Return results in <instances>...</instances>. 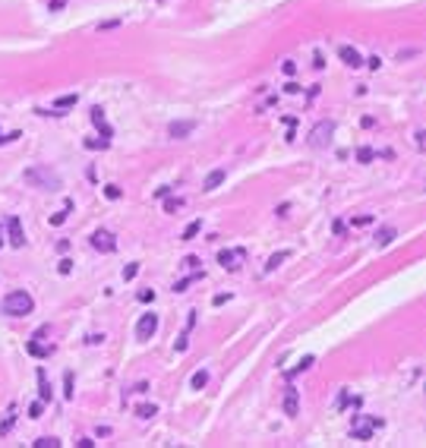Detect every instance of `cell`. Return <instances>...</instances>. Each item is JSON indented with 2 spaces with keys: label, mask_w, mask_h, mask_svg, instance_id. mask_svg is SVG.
<instances>
[{
  "label": "cell",
  "mask_w": 426,
  "mask_h": 448,
  "mask_svg": "<svg viewBox=\"0 0 426 448\" xmlns=\"http://www.w3.org/2000/svg\"><path fill=\"white\" fill-rule=\"evenodd\" d=\"M6 243L10 246H16V249H22L25 246V230H22V221L16 218H6Z\"/></svg>",
  "instance_id": "8992f818"
},
{
  "label": "cell",
  "mask_w": 426,
  "mask_h": 448,
  "mask_svg": "<svg viewBox=\"0 0 426 448\" xmlns=\"http://www.w3.org/2000/svg\"><path fill=\"white\" fill-rule=\"evenodd\" d=\"M92 246H95L98 253H114V249H117V240H114L110 230H95V234H92Z\"/></svg>",
  "instance_id": "52a82bcc"
},
{
  "label": "cell",
  "mask_w": 426,
  "mask_h": 448,
  "mask_svg": "<svg viewBox=\"0 0 426 448\" xmlns=\"http://www.w3.org/2000/svg\"><path fill=\"white\" fill-rule=\"evenodd\" d=\"M0 246H3V230H0Z\"/></svg>",
  "instance_id": "b9f144b4"
},
{
  "label": "cell",
  "mask_w": 426,
  "mask_h": 448,
  "mask_svg": "<svg viewBox=\"0 0 426 448\" xmlns=\"http://www.w3.org/2000/svg\"><path fill=\"white\" fill-rule=\"evenodd\" d=\"M139 300H142V303H152V300H155V290H142Z\"/></svg>",
  "instance_id": "d590c367"
},
{
  "label": "cell",
  "mask_w": 426,
  "mask_h": 448,
  "mask_svg": "<svg viewBox=\"0 0 426 448\" xmlns=\"http://www.w3.org/2000/svg\"><path fill=\"white\" fill-rule=\"evenodd\" d=\"M331 133H335V123H331V120H319V123L313 126V133H310V145H313V149H322V145H328Z\"/></svg>",
  "instance_id": "277c9868"
},
{
  "label": "cell",
  "mask_w": 426,
  "mask_h": 448,
  "mask_svg": "<svg viewBox=\"0 0 426 448\" xmlns=\"http://www.w3.org/2000/svg\"><path fill=\"white\" fill-rule=\"evenodd\" d=\"M41 410H45V401H35V404L29 407V417H32V420H38V417H41Z\"/></svg>",
  "instance_id": "f1b7e54d"
},
{
  "label": "cell",
  "mask_w": 426,
  "mask_h": 448,
  "mask_svg": "<svg viewBox=\"0 0 426 448\" xmlns=\"http://www.w3.org/2000/svg\"><path fill=\"white\" fill-rule=\"evenodd\" d=\"M234 256H237V253H231V249H221V253H218V262L224 265V269L237 272V265H234Z\"/></svg>",
  "instance_id": "e0dca14e"
},
{
  "label": "cell",
  "mask_w": 426,
  "mask_h": 448,
  "mask_svg": "<svg viewBox=\"0 0 426 448\" xmlns=\"http://www.w3.org/2000/svg\"><path fill=\"white\" fill-rule=\"evenodd\" d=\"M136 413H139L142 420H149V417H155V413H158V407H155V404H142V407H136Z\"/></svg>",
  "instance_id": "d4e9b609"
},
{
  "label": "cell",
  "mask_w": 426,
  "mask_h": 448,
  "mask_svg": "<svg viewBox=\"0 0 426 448\" xmlns=\"http://www.w3.org/2000/svg\"><path fill=\"white\" fill-rule=\"evenodd\" d=\"M158 332V316L155 313H146L139 319V325H136V341H152Z\"/></svg>",
  "instance_id": "5b68a950"
},
{
  "label": "cell",
  "mask_w": 426,
  "mask_h": 448,
  "mask_svg": "<svg viewBox=\"0 0 426 448\" xmlns=\"http://www.w3.org/2000/svg\"><path fill=\"white\" fill-rule=\"evenodd\" d=\"M38 394H41V401H51V385H48L45 369H38Z\"/></svg>",
  "instance_id": "5bb4252c"
},
{
  "label": "cell",
  "mask_w": 426,
  "mask_h": 448,
  "mask_svg": "<svg viewBox=\"0 0 426 448\" xmlns=\"http://www.w3.org/2000/svg\"><path fill=\"white\" fill-rule=\"evenodd\" d=\"M227 300H231V294H218L215 300H212V303H215V306H221V303H227Z\"/></svg>",
  "instance_id": "ab89813d"
},
{
  "label": "cell",
  "mask_w": 426,
  "mask_h": 448,
  "mask_svg": "<svg viewBox=\"0 0 426 448\" xmlns=\"http://www.w3.org/2000/svg\"><path fill=\"white\" fill-rule=\"evenodd\" d=\"M105 196H107L110 202H117V199H120V196H123V189L117 186V183H107V186H105Z\"/></svg>",
  "instance_id": "cb8c5ba5"
},
{
  "label": "cell",
  "mask_w": 426,
  "mask_h": 448,
  "mask_svg": "<svg viewBox=\"0 0 426 448\" xmlns=\"http://www.w3.org/2000/svg\"><path fill=\"white\" fill-rule=\"evenodd\" d=\"M63 3H66V0H51L48 6H51V10H63Z\"/></svg>",
  "instance_id": "60d3db41"
},
{
  "label": "cell",
  "mask_w": 426,
  "mask_h": 448,
  "mask_svg": "<svg viewBox=\"0 0 426 448\" xmlns=\"http://www.w3.org/2000/svg\"><path fill=\"white\" fill-rule=\"evenodd\" d=\"M57 269H60V275H70V269H73V262H70V259H63L60 265H57Z\"/></svg>",
  "instance_id": "74e56055"
},
{
  "label": "cell",
  "mask_w": 426,
  "mask_h": 448,
  "mask_svg": "<svg viewBox=\"0 0 426 448\" xmlns=\"http://www.w3.org/2000/svg\"><path fill=\"white\" fill-rule=\"evenodd\" d=\"M199 265H202V262L196 259V256H186V259H183V269H193V272H196V269H199Z\"/></svg>",
  "instance_id": "d6a6232c"
},
{
  "label": "cell",
  "mask_w": 426,
  "mask_h": 448,
  "mask_svg": "<svg viewBox=\"0 0 426 448\" xmlns=\"http://www.w3.org/2000/svg\"><path fill=\"white\" fill-rule=\"evenodd\" d=\"M63 385H66V401H73V389H76V379H73V373H70V369H66V373H63Z\"/></svg>",
  "instance_id": "603a6c76"
},
{
  "label": "cell",
  "mask_w": 426,
  "mask_h": 448,
  "mask_svg": "<svg viewBox=\"0 0 426 448\" xmlns=\"http://www.w3.org/2000/svg\"><path fill=\"white\" fill-rule=\"evenodd\" d=\"M136 275H139V262H130V265H126V272H123V281H133Z\"/></svg>",
  "instance_id": "484cf974"
},
{
  "label": "cell",
  "mask_w": 426,
  "mask_h": 448,
  "mask_svg": "<svg viewBox=\"0 0 426 448\" xmlns=\"http://www.w3.org/2000/svg\"><path fill=\"white\" fill-rule=\"evenodd\" d=\"M22 180L29 186H35V189H51V193H54V189H60V174H57V170H51L48 165H35V168H29L22 174Z\"/></svg>",
  "instance_id": "7a4b0ae2"
},
{
  "label": "cell",
  "mask_w": 426,
  "mask_h": 448,
  "mask_svg": "<svg viewBox=\"0 0 426 448\" xmlns=\"http://www.w3.org/2000/svg\"><path fill=\"white\" fill-rule=\"evenodd\" d=\"M395 234H398L395 227H379V230H376V243L385 246V243H391V240H395Z\"/></svg>",
  "instance_id": "9a60e30c"
},
{
  "label": "cell",
  "mask_w": 426,
  "mask_h": 448,
  "mask_svg": "<svg viewBox=\"0 0 426 448\" xmlns=\"http://www.w3.org/2000/svg\"><path fill=\"white\" fill-rule=\"evenodd\" d=\"M373 218H370V215H360V218H354V224H357V227H363V224H370Z\"/></svg>",
  "instance_id": "f35d334b"
},
{
  "label": "cell",
  "mask_w": 426,
  "mask_h": 448,
  "mask_svg": "<svg viewBox=\"0 0 426 448\" xmlns=\"http://www.w3.org/2000/svg\"><path fill=\"white\" fill-rule=\"evenodd\" d=\"M281 70H284V76H294V73H297V63H294V60H284V63H281Z\"/></svg>",
  "instance_id": "1f68e13d"
},
{
  "label": "cell",
  "mask_w": 426,
  "mask_h": 448,
  "mask_svg": "<svg viewBox=\"0 0 426 448\" xmlns=\"http://www.w3.org/2000/svg\"><path fill=\"white\" fill-rule=\"evenodd\" d=\"M66 212H70V209H66V205H63V212H57V215H51V224H54V227H60V224L66 221Z\"/></svg>",
  "instance_id": "83f0119b"
},
{
  "label": "cell",
  "mask_w": 426,
  "mask_h": 448,
  "mask_svg": "<svg viewBox=\"0 0 426 448\" xmlns=\"http://www.w3.org/2000/svg\"><path fill=\"white\" fill-rule=\"evenodd\" d=\"M164 199H167V196H164ZM177 209H183V199H167V202H164V212L174 215Z\"/></svg>",
  "instance_id": "4316f807"
},
{
  "label": "cell",
  "mask_w": 426,
  "mask_h": 448,
  "mask_svg": "<svg viewBox=\"0 0 426 448\" xmlns=\"http://www.w3.org/2000/svg\"><path fill=\"white\" fill-rule=\"evenodd\" d=\"M190 385H193L196 392H199V389H206V385H209V369H199V373H193Z\"/></svg>",
  "instance_id": "2e32d148"
},
{
  "label": "cell",
  "mask_w": 426,
  "mask_h": 448,
  "mask_svg": "<svg viewBox=\"0 0 426 448\" xmlns=\"http://www.w3.org/2000/svg\"><path fill=\"white\" fill-rule=\"evenodd\" d=\"M313 363H316V357H303L300 363H297V369H291V373H287V379H294L297 373H306V369H310Z\"/></svg>",
  "instance_id": "ffe728a7"
},
{
  "label": "cell",
  "mask_w": 426,
  "mask_h": 448,
  "mask_svg": "<svg viewBox=\"0 0 426 448\" xmlns=\"http://www.w3.org/2000/svg\"><path fill=\"white\" fill-rule=\"evenodd\" d=\"M287 259H291V249H281V253L268 256V262H266V275H268V272H275L278 265H281V262H287Z\"/></svg>",
  "instance_id": "7c38bea8"
},
{
  "label": "cell",
  "mask_w": 426,
  "mask_h": 448,
  "mask_svg": "<svg viewBox=\"0 0 426 448\" xmlns=\"http://www.w3.org/2000/svg\"><path fill=\"white\" fill-rule=\"evenodd\" d=\"M284 413L287 417H297V413H300V392H297L294 385H287V392H284Z\"/></svg>",
  "instance_id": "ba28073f"
},
{
  "label": "cell",
  "mask_w": 426,
  "mask_h": 448,
  "mask_svg": "<svg viewBox=\"0 0 426 448\" xmlns=\"http://www.w3.org/2000/svg\"><path fill=\"white\" fill-rule=\"evenodd\" d=\"M10 426H13V410H10V417H6V420H3V426H0V433H3V436H6V433H10Z\"/></svg>",
  "instance_id": "8d00e7d4"
},
{
  "label": "cell",
  "mask_w": 426,
  "mask_h": 448,
  "mask_svg": "<svg viewBox=\"0 0 426 448\" xmlns=\"http://www.w3.org/2000/svg\"><path fill=\"white\" fill-rule=\"evenodd\" d=\"M414 54H417V51H414V48H407V51H398V63H401V60H411Z\"/></svg>",
  "instance_id": "e575fe53"
},
{
  "label": "cell",
  "mask_w": 426,
  "mask_h": 448,
  "mask_svg": "<svg viewBox=\"0 0 426 448\" xmlns=\"http://www.w3.org/2000/svg\"><path fill=\"white\" fill-rule=\"evenodd\" d=\"M199 278H202V272H193V275H190V278H180V281H177V284H174V290H177V294H183V290H186V287H190V284H193V281H199Z\"/></svg>",
  "instance_id": "ac0fdd59"
},
{
  "label": "cell",
  "mask_w": 426,
  "mask_h": 448,
  "mask_svg": "<svg viewBox=\"0 0 426 448\" xmlns=\"http://www.w3.org/2000/svg\"><path fill=\"white\" fill-rule=\"evenodd\" d=\"M199 230H202V221H190V224H186V230L180 234V240H193Z\"/></svg>",
  "instance_id": "44dd1931"
},
{
  "label": "cell",
  "mask_w": 426,
  "mask_h": 448,
  "mask_svg": "<svg viewBox=\"0 0 426 448\" xmlns=\"http://www.w3.org/2000/svg\"><path fill=\"white\" fill-rule=\"evenodd\" d=\"M221 183H224V168H215V170L206 177V183H202V193H215Z\"/></svg>",
  "instance_id": "8fae6325"
},
{
  "label": "cell",
  "mask_w": 426,
  "mask_h": 448,
  "mask_svg": "<svg viewBox=\"0 0 426 448\" xmlns=\"http://www.w3.org/2000/svg\"><path fill=\"white\" fill-rule=\"evenodd\" d=\"M338 54H341V60H344V63L351 66V70H357V66H363V57H360V51H357V48H351V45H344V48L338 51Z\"/></svg>",
  "instance_id": "30bf717a"
},
{
  "label": "cell",
  "mask_w": 426,
  "mask_h": 448,
  "mask_svg": "<svg viewBox=\"0 0 426 448\" xmlns=\"http://www.w3.org/2000/svg\"><path fill=\"white\" fill-rule=\"evenodd\" d=\"M196 130V120H177V123H170V139H186Z\"/></svg>",
  "instance_id": "9c48e42d"
},
{
  "label": "cell",
  "mask_w": 426,
  "mask_h": 448,
  "mask_svg": "<svg viewBox=\"0 0 426 448\" xmlns=\"http://www.w3.org/2000/svg\"><path fill=\"white\" fill-rule=\"evenodd\" d=\"M85 149H107V139H89V142H85Z\"/></svg>",
  "instance_id": "836d02e7"
},
{
  "label": "cell",
  "mask_w": 426,
  "mask_h": 448,
  "mask_svg": "<svg viewBox=\"0 0 426 448\" xmlns=\"http://www.w3.org/2000/svg\"><path fill=\"white\" fill-rule=\"evenodd\" d=\"M382 426V420H376V417H354L351 420V439H360V442H366V439H373V433Z\"/></svg>",
  "instance_id": "3957f363"
},
{
  "label": "cell",
  "mask_w": 426,
  "mask_h": 448,
  "mask_svg": "<svg viewBox=\"0 0 426 448\" xmlns=\"http://www.w3.org/2000/svg\"><path fill=\"white\" fill-rule=\"evenodd\" d=\"M347 401H351V394H347V389H344V392H341V394H338V401H335V407H338V410H344V407H347Z\"/></svg>",
  "instance_id": "f546056e"
},
{
  "label": "cell",
  "mask_w": 426,
  "mask_h": 448,
  "mask_svg": "<svg viewBox=\"0 0 426 448\" xmlns=\"http://www.w3.org/2000/svg\"><path fill=\"white\" fill-rule=\"evenodd\" d=\"M35 309V300H32L29 290H10L3 300H0V313L3 316H29Z\"/></svg>",
  "instance_id": "6da1fadb"
},
{
  "label": "cell",
  "mask_w": 426,
  "mask_h": 448,
  "mask_svg": "<svg viewBox=\"0 0 426 448\" xmlns=\"http://www.w3.org/2000/svg\"><path fill=\"white\" fill-rule=\"evenodd\" d=\"M373 158H376V152H373L370 145H363V149H357V161H360V165H370Z\"/></svg>",
  "instance_id": "7402d4cb"
},
{
  "label": "cell",
  "mask_w": 426,
  "mask_h": 448,
  "mask_svg": "<svg viewBox=\"0 0 426 448\" xmlns=\"http://www.w3.org/2000/svg\"><path fill=\"white\" fill-rule=\"evenodd\" d=\"M60 442H57V439H38L35 442V448H57Z\"/></svg>",
  "instance_id": "4dcf8cb0"
},
{
  "label": "cell",
  "mask_w": 426,
  "mask_h": 448,
  "mask_svg": "<svg viewBox=\"0 0 426 448\" xmlns=\"http://www.w3.org/2000/svg\"><path fill=\"white\" fill-rule=\"evenodd\" d=\"M76 101H79L76 95H60V98H54V108H57V111H63V108H73Z\"/></svg>",
  "instance_id": "d6986e66"
},
{
  "label": "cell",
  "mask_w": 426,
  "mask_h": 448,
  "mask_svg": "<svg viewBox=\"0 0 426 448\" xmlns=\"http://www.w3.org/2000/svg\"><path fill=\"white\" fill-rule=\"evenodd\" d=\"M29 354H32V357H38V360H45V357L51 354V347L38 344V338H32V341H29Z\"/></svg>",
  "instance_id": "4fadbf2b"
}]
</instances>
